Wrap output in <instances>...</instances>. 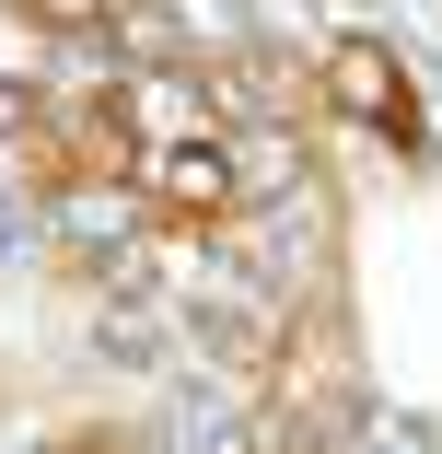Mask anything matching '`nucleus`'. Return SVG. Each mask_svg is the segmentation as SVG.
<instances>
[{
  "instance_id": "obj_2",
  "label": "nucleus",
  "mask_w": 442,
  "mask_h": 454,
  "mask_svg": "<svg viewBox=\"0 0 442 454\" xmlns=\"http://www.w3.org/2000/svg\"><path fill=\"white\" fill-rule=\"evenodd\" d=\"M105 12H117V0H35V24H70V35H81V24H105Z\"/></svg>"
},
{
  "instance_id": "obj_1",
  "label": "nucleus",
  "mask_w": 442,
  "mask_h": 454,
  "mask_svg": "<svg viewBox=\"0 0 442 454\" xmlns=\"http://www.w3.org/2000/svg\"><path fill=\"white\" fill-rule=\"evenodd\" d=\"M326 94H337V106H361V117H384V129H407L396 82H384V47H361V35H349V47L326 59Z\"/></svg>"
},
{
  "instance_id": "obj_3",
  "label": "nucleus",
  "mask_w": 442,
  "mask_h": 454,
  "mask_svg": "<svg viewBox=\"0 0 442 454\" xmlns=\"http://www.w3.org/2000/svg\"><path fill=\"white\" fill-rule=\"evenodd\" d=\"M12 129H24V94H12V82H0V140H12Z\"/></svg>"
}]
</instances>
